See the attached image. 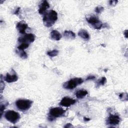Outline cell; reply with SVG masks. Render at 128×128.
<instances>
[{"label": "cell", "instance_id": "obj_19", "mask_svg": "<svg viewBox=\"0 0 128 128\" xmlns=\"http://www.w3.org/2000/svg\"><path fill=\"white\" fill-rule=\"evenodd\" d=\"M58 54V51L56 50H52L48 51L47 52L48 55L50 57H54L56 56Z\"/></svg>", "mask_w": 128, "mask_h": 128}, {"label": "cell", "instance_id": "obj_20", "mask_svg": "<svg viewBox=\"0 0 128 128\" xmlns=\"http://www.w3.org/2000/svg\"><path fill=\"white\" fill-rule=\"evenodd\" d=\"M28 46H29V44L28 43H22L20 46H18V50H24L28 48Z\"/></svg>", "mask_w": 128, "mask_h": 128}, {"label": "cell", "instance_id": "obj_16", "mask_svg": "<svg viewBox=\"0 0 128 128\" xmlns=\"http://www.w3.org/2000/svg\"><path fill=\"white\" fill-rule=\"evenodd\" d=\"M64 36L66 38L70 40H73L76 37L75 34L73 32L70 30L64 31Z\"/></svg>", "mask_w": 128, "mask_h": 128}, {"label": "cell", "instance_id": "obj_1", "mask_svg": "<svg viewBox=\"0 0 128 128\" xmlns=\"http://www.w3.org/2000/svg\"><path fill=\"white\" fill-rule=\"evenodd\" d=\"M58 20V14L54 10L46 12L43 17V22L46 27H50L54 25Z\"/></svg>", "mask_w": 128, "mask_h": 128}, {"label": "cell", "instance_id": "obj_25", "mask_svg": "<svg viewBox=\"0 0 128 128\" xmlns=\"http://www.w3.org/2000/svg\"><path fill=\"white\" fill-rule=\"evenodd\" d=\"M20 8H18L15 11V12H14V14H16V15H18V13H19V12H20Z\"/></svg>", "mask_w": 128, "mask_h": 128}, {"label": "cell", "instance_id": "obj_28", "mask_svg": "<svg viewBox=\"0 0 128 128\" xmlns=\"http://www.w3.org/2000/svg\"><path fill=\"white\" fill-rule=\"evenodd\" d=\"M70 124H66V126H64V127H65V128H66V127H68V128H69V127H70V126H69Z\"/></svg>", "mask_w": 128, "mask_h": 128}, {"label": "cell", "instance_id": "obj_17", "mask_svg": "<svg viewBox=\"0 0 128 128\" xmlns=\"http://www.w3.org/2000/svg\"><path fill=\"white\" fill-rule=\"evenodd\" d=\"M16 53L22 59H25L26 58L28 57V55L26 53L22 50H16Z\"/></svg>", "mask_w": 128, "mask_h": 128}, {"label": "cell", "instance_id": "obj_11", "mask_svg": "<svg viewBox=\"0 0 128 128\" xmlns=\"http://www.w3.org/2000/svg\"><path fill=\"white\" fill-rule=\"evenodd\" d=\"M18 79V77L15 72H14V74H12L7 73L4 78V80L8 82H15L17 81Z\"/></svg>", "mask_w": 128, "mask_h": 128}, {"label": "cell", "instance_id": "obj_14", "mask_svg": "<svg viewBox=\"0 0 128 128\" xmlns=\"http://www.w3.org/2000/svg\"><path fill=\"white\" fill-rule=\"evenodd\" d=\"M78 35L84 40H88L90 38V35L88 32L85 30H83V29L80 30L78 32Z\"/></svg>", "mask_w": 128, "mask_h": 128}, {"label": "cell", "instance_id": "obj_3", "mask_svg": "<svg viewBox=\"0 0 128 128\" xmlns=\"http://www.w3.org/2000/svg\"><path fill=\"white\" fill-rule=\"evenodd\" d=\"M32 104V102L29 100L20 99L16 102V106L18 109L21 111L28 110Z\"/></svg>", "mask_w": 128, "mask_h": 128}, {"label": "cell", "instance_id": "obj_5", "mask_svg": "<svg viewBox=\"0 0 128 128\" xmlns=\"http://www.w3.org/2000/svg\"><path fill=\"white\" fill-rule=\"evenodd\" d=\"M4 117L8 121L14 124L20 118V115L18 112L14 110H9L6 112Z\"/></svg>", "mask_w": 128, "mask_h": 128}, {"label": "cell", "instance_id": "obj_27", "mask_svg": "<svg viewBox=\"0 0 128 128\" xmlns=\"http://www.w3.org/2000/svg\"><path fill=\"white\" fill-rule=\"evenodd\" d=\"M90 120V119L88 118H86V117L84 118V120L85 121H88V120Z\"/></svg>", "mask_w": 128, "mask_h": 128}, {"label": "cell", "instance_id": "obj_9", "mask_svg": "<svg viewBox=\"0 0 128 128\" xmlns=\"http://www.w3.org/2000/svg\"><path fill=\"white\" fill-rule=\"evenodd\" d=\"M76 102V100L74 99L68 97H64L61 100L60 104L63 106L68 107L71 105L74 104Z\"/></svg>", "mask_w": 128, "mask_h": 128}, {"label": "cell", "instance_id": "obj_12", "mask_svg": "<svg viewBox=\"0 0 128 128\" xmlns=\"http://www.w3.org/2000/svg\"><path fill=\"white\" fill-rule=\"evenodd\" d=\"M28 26L27 24L23 23L22 22H18L16 24V28L19 31V32L22 34H24L25 33L26 30L28 28Z\"/></svg>", "mask_w": 128, "mask_h": 128}, {"label": "cell", "instance_id": "obj_26", "mask_svg": "<svg viewBox=\"0 0 128 128\" xmlns=\"http://www.w3.org/2000/svg\"><path fill=\"white\" fill-rule=\"evenodd\" d=\"M127 30H126L125 31H124V34H125V36L126 37V38H127V33H128V32H127Z\"/></svg>", "mask_w": 128, "mask_h": 128}, {"label": "cell", "instance_id": "obj_7", "mask_svg": "<svg viewBox=\"0 0 128 128\" xmlns=\"http://www.w3.org/2000/svg\"><path fill=\"white\" fill-rule=\"evenodd\" d=\"M120 120V118L118 115L110 114L107 120L106 124L111 126H115L118 124Z\"/></svg>", "mask_w": 128, "mask_h": 128}, {"label": "cell", "instance_id": "obj_4", "mask_svg": "<svg viewBox=\"0 0 128 128\" xmlns=\"http://www.w3.org/2000/svg\"><path fill=\"white\" fill-rule=\"evenodd\" d=\"M83 82V80L80 78H75L65 82L63 84V87L67 90H73L78 86L80 84Z\"/></svg>", "mask_w": 128, "mask_h": 128}, {"label": "cell", "instance_id": "obj_8", "mask_svg": "<svg viewBox=\"0 0 128 128\" xmlns=\"http://www.w3.org/2000/svg\"><path fill=\"white\" fill-rule=\"evenodd\" d=\"M35 36L32 34H27L24 36L18 38V41L21 43H31L34 41Z\"/></svg>", "mask_w": 128, "mask_h": 128}, {"label": "cell", "instance_id": "obj_2", "mask_svg": "<svg viewBox=\"0 0 128 128\" xmlns=\"http://www.w3.org/2000/svg\"><path fill=\"white\" fill-rule=\"evenodd\" d=\"M66 112V110L60 107L52 108L50 109L48 120L50 121L54 120L55 118L63 116Z\"/></svg>", "mask_w": 128, "mask_h": 128}, {"label": "cell", "instance_id": "obj_13", "mask_svg": "<svg viewBox=\"0 0 128 128\" xmlns=\"http://www.w3.org/2000/svg\"><path fill=\"white\" fill-rule=\"evenodd\" d=\"M50 37L54 40H59L62 38V35L58 31L53 30L50 32Z\"/></svg>", "mask_w": 128, "mask_h": 128}, {"label": "cell", "instance_id": "obj_22", "mask_svg": "<svg viewBox=\"0 0 128 128\" xmlns=\"http://www.w3.org/2000/svg\"><path fill=\"white\" fill-rule=\"evenodd\" d=\"M104 10V8L102 6H98L96 8H95V12L97 13V14H100V12H102Z\"/></svg>", "mask_w": 128, "mask_h": 128}, {"label": "cell", "instance_id": "obj_6", "mask_svg": "<svg viewBox=\"0 0 128 128\" xmlns=\"http://www.w3.org/2000/svg\"><path fill=\"white\" fill-rule=\"evenodd\" d=\"M86 20L87 22L95 29L99 30L102 26V22L94 16H86Z\"/></svg>", "mask_w": 128, "mask_h": 128}, {"label": "cell", "instance_id": "obj_23", "mask_svg": "<svg viewBox=\"0 0 128 128\" xmlns=\"http://www.w3.org/2000/svg\"><path fill=\"white\" fill-rule=\"evenodd\" d=\"M94 78H95V76H89L86 79V80H94Z\"/></svg>", "mask_w": 128, "mask_h": 128}, {"label": "cell", "instance_id": "obj_10", "mask_svg": "<svg viewBox=\"0 0 128 128\" xmlns=\"http://www.w3.org/2000/svg\"><path fill=\"white\" fill-rule=\"evenodd\" d=\"M50 8V4L46 0H44L40 3L39 6L38 12L40 14H44L46 12V10Z\"/></svg>", "mask_w": 128, "mask_h": 128}, {"label": "cell", "instance_id": "obj_18", "mask_svg": "<svg viewBox=\"0 0 128 128\" xmlns=\"http://www.w3.org/2000/svg\"><path fill=\"white\" fill-rule=\"evenodd\" d=\"M106 82V78L103 76L100 79H99L97 82H96V87H98L100 86H104Z\"/></svg>", "mask_w": 128, "mask_h": 128}, {"label": "cell", "instance_id": "obj_15", "mask_svg": "<svg viewBox=\"0 0 128 128\" xmlns=\"http://www.w3.org/2000/svg\"><path fill=\"white\" fill-rule=\"evenodd\" d=\"M88 94V92L84 90H80L76 92V96L78 98H84Z\"/></svg>", "mask_w": 128, "mask_h": 128}, {"label": "cell", "instance_id": "obj_24", "mask_svg": "<svg viewBox=\"0 0 128 128\" xmlns=\"http://www.w3.org/2000/svg\"><path fill=\"white\" fill-rule=\"evenodd\" d=\"M118 1L116 0H110V5H116V2Z\"/></svg>", "mask_w": 128, "mask_h": 128}, {"label": "cell", "instance_id": "obj_21", "mask_svg": "<svg viewBox=\"0 0 128 128\" xmlns=\"http://www.w3.org/2000/svg\"><path fill=\"white\" fill-rule=\"evenodd\" d=\"M8 104V102H6V104H2L1 102V104H0V117L2 116V114H3V112L6 107V106Z\"/></svg>", "mask_w": 128, "mask_h": 128}]
</instances>
